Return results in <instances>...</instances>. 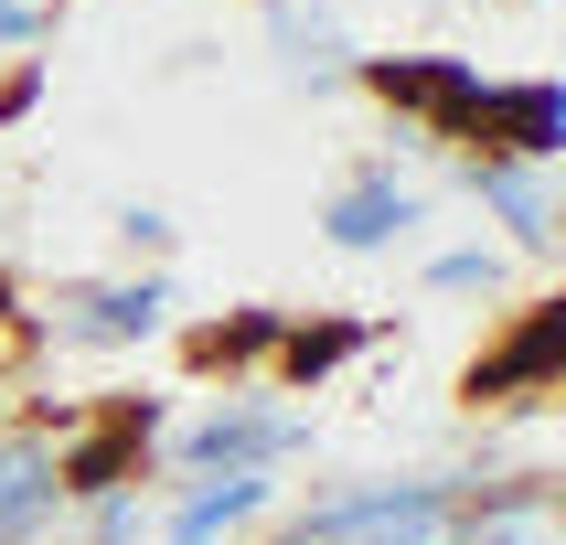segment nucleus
Returning a JSON list of instances; mask_svg holds the SVG:
<instances>
[{"label": "nucleus", "instance_id": "7", "mask_svg": "<svg viewBox=\"0 0 566 545\" xmlns=\"http://www.w3.org/2000/svg\"><path fill=\"white\" fill-rule=\"evenodd\" d=\"M300 439H311V428H300L289 407L224 396V407L203 417V428H182V460H192V471H279V460H289Z\"/></svg>", "mask_w": 566, "mask_h": 545}, {"label": "nucleus", "instance_id": "1", "mask_svg": "<svg viewBox=\"0 0 566 545\" xmlns=\"http://www.w3.org/2000/svg\"><path fill=\"white\" fill-rule=\"evenodd\" d=\"M449 524H460V481H375L300 513L279 545H449Z\"/></svg>", "mask_w": 566, "mask_h": 545}, {"label": "nucleus", "instance_id": "5", "mask_svg": "<svg viewBox=\"0 0 566 545\" xmlns=\"http://www.w3.org/2000/svg\"><path fill=\"white\" fill-rule=\"evenodd\" d=\"M460 150L481 160H556L566 150V86L556 75H481V107L460 128Z\"/></svg>", "mask_w": 566, "mask_h": 545}, {"label": "nucleus", "instance_id": "18", "mask_svg": "<svg viewBox=\"0 0 566 545\" xmlns=\"http://www.w3.org/2000/svg\"><path fill=\"white\" fill-rule=\"evenodd\" d=\"M43 32H54L43 0H0V43H43Z\"/></svg>", "mask_w": 566, "mask_h": 545}, {"label": "nucleus", "instance_id": "13", "mask_svg": "<svg viewBox=\"0 0 566 545\" xmlns=\"http://www.w3.org/2000/svg\"><path fill=\"white\" fill-rule=\"evenodd\" d=\"M279 332H289V311H224V321L192 332V364H203V375H247V364L279 353Z\"/></svg>", "mask_w": 566, "mask_h": 545}, {"label": "nucleus", "instance_id": "14", "mask_svg": "<svg viewBox=\"0 0 566 545\" xmlns=\"http://www.w3.org/2000/svg\"><path fill=\"white\" fill-rule=\"evenodd\" d=\"M268 43H279L300 75H332V64H353V43H343V22L321 11V0H268Z\"/></svg>", "mask_w": 566, "mask_h": 545}, {"label": "nucleus", "instance_id": "10", "mask_svg": "<svg viewBox=\"0 0 566 545\" xmlns=\"http://www.w3.org/2000/svg\"><path fill=\"white\" fill-rule=\"evenodd\" d=\"M449 545H566V524H556V503H545V481H513V492H492V503L460 492Z\"/></svg>", "mask_w": 566, "mask_h": 545}, {"label": "nucleus", "instance_id": "6", "mask_svg": "<svg viewBox=\"0 0 566 545\" xmlns=\"http://www.w3.org/2000/svg\"><path fill=\"white\" fill-rule=\"evenodd\" d=\"M160 311H171V279L139 268V279H86V289H64V311H43V332H54V343L107 353V343H150Z\"/></svg>", "mask_w": 566, "mask_h": 545}, {"label": "nucleus", "instance_id": "16", "mask_svg": "<svg viewBox=\"0 0 566 545\" xmlns=\"http://www.w3.org/2000/svg\"><path fill=\"white\" fill-rule=\"evenodd\" d=\"M118 247L160 268V256H171V214H160V203H128V214H118Z\"/></svg>", "mask_w": 566, "mask_h": 545}, {"label": "nucleus", "instance_id": "12", "mask_svg": "<svg viewBox=\"0 0 566 545\" xmlns=\"http://www.w3.org/2000/svg\"><path fill=\"white\" fill-rule=\"evenodd\" d=\"M268 503H279V481H268V471H224V481H192V503L171 513V535H160V545H224L235 524H256Z\"/></svg>", "mask_w": 566, "mask_h": 545}, {"label": "nucleus", "instance_id": "19", "mask_svg": "<svg viewBox=\"0 0 566 545\" xmlns=\"http://www.w3.org/2000/svg\"><path fill=\"white\" fill-rule=\"evenodd\" d=\"M0 332H22V279L0 268Z\"/></svg>", "mask_w": 566, "mask_h": 545}, {"label": "nucleus", "instance_id": "17", "mask_svg": "<svg viewBox=\"0 0 566 545\" xmlns=\"http://www.w3.org/2000/svg\"><path fill=\"white\" fill-rule=\"evenodd\" d=\"M32 107H43V54H22L11 75H0V128H22Z\"/></svg>", "mask_w": 566, "mask_h": 545}, {"label": "nucleus", "instance_id": "9", "mask_svg": "<svg viewBox=\"0 0 566 545\" xmlns=\"http://www.w3.org/2000/svg\"><path fill=\"white\" fill-rule=\"evenodd\" d=\"M460 182H471V203L503 224L524 256L556 247V182H545V160H481L471 150V160H460Z\"/></svg>", "mask_w": 566, "mask_h": 545}, {"label": "nucleus", "instance_id": "20", "mask_svg": "<svg viewBox=\"0 0 566 545\" xmlns=\"http://www.w3.org/2000/svg\"><path fill=\"white\" fill-rule=\"evenodd\" d=\"M492 11H503V0H492Z\"/></svg>", "mask_w": 566, "mask_h": 545}, {"label": "nucleus", "instance_id": "3", "mask_svg": "<svg viewBox=\"0 0 566 545\" xmlns=\"http://www.w3.org/2000/svg\"><path fill=\"white\" fill-rule=\"evenodd\" d=\"M353 86L385 118H407L417 139H460L481 107V64L471 54H353Z\"/></svg>", "mask_w": 566, "mask_h": 545}, {"label": "nucleus", "instance_id": "2", "mask_svg": "<svg viewBox=\"0 0 566 545\" xmlns=\"http://www.w3.org/2000/svg\"><path fill=\"white\" fill-rule=\"evenodd\" d=\"M150 439H160L150 396H107V407H86L75 439L43 449V460H54V503H107V492H128L139 460H150Z\"/></svg>", "mask_w": 566, "mask_h": 545}, {"label": "nucleus", "instance_id": "11", "mask_svg": "<svg viewBox=\"0 0 566 545\" xmlns=\"http://www.w3.org/2000/svg\"><path fill=\"white\" fill-rule=\"evenodd\" d=\"M375 332H385V321H353V311L289 321V332H279V353H268V375H279V385H321V375H343V364L375 343Z\"/></svg>", "mask_w": 566, "mask_h": 545}, {"label": "nucleus", "instance_id": "8", "mask_svg": "<svg viewBox=\"0 0 566 545\" xmlns=\"http://www.w3.org/2000/svg\"><path fill=\"white\" fill-rule=\"evenodd\" d=\"M417 214H428V203H417V182H396V160H364V171L321 203V235L343 256H385L396 235H417Z\"/></svg>", "mask_w": 566, "mask_h": 545}, {"label": "nucleus", "instance_id": "15", "mask_svg": "<svg viewBox=\"0 0 566 545\" xmlns=\"http://www.w3.org/2000/svg\"><path fill=\"white\" fill-rule=\"evenodd\" d=\"M428 289H503V247H449L428 268Z\"/></svg>", "mask_w": 566, "mask_h": 545}, {"label": "nucleus", "instance_id": "4", "mask_svg": "<svg viewBox=\"0 0 566 545\" xmlns=\"http://www.w3.org/2000/svg\"><path fill=\"white\" fill-rule=\"evenodd\" d=\"M556 375H566V300H524L503 343L471 353L460 407H524V396H556Z\"/></svg>", "mask_w": 566, "mask_h": 545}]
</instances>
